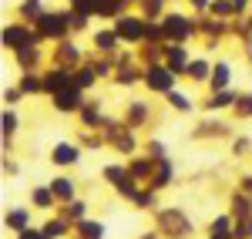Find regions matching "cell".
I'll list each match as a JSON object with an SVG mask.
<instances>
[{
    "instance_id": "1",
    "label": "cell",
    "mask_w": 252,
    "mask_h": 239,
    "mask_svg": "<svg viewBox=\"0 0 252 239\" xmlns=\"http://www.w3.org/2000/svg\"><path fill=\"white\" fill-rule=\"evenodd\" d=\"M0 40H3V47L7 51H27V47H40V34L34 24H24V20H10V24H3V31H0Z\"/></svg>"
},
{
    "instance_id": "2",
    "label": "cell",
    "mask_w": 252,
    "mask_h": 239,
    "mask_svg": "<svg viewBox=\"0 0 252 239\" xmlns=\"http://www.w3.org/2000/svg\"><path fill=\"white\" fill-rule=\"evenodd\" d=\"M155 222H158V233L165 239H189L195 233L192 219H189L182 209H158Z\"/></svg>"
},
{
    "instance_id": "3",
    "label": "cell",
    "mask_w": 252,
    "mask_h": 239,
    "mask_svg": "<svg viewBox=\"0 0 252 239\" xmlns=\"http://www.w3.org/2000/svg\"><path fill=\"white\" fill-rule=\"evenodd\" d=\"M34 27H37L40 40H54L58 44V40L71 37V14L67 10H47Z\"/></svg>"
},
{
    "instance_id": "4",
    "label": "cell",
    "mask_w": 252,
    "mask_h": 239,
    "mask_svg": "<svg viewBox=\"0 0 252 239\" xmlns=\"http://www.w3.org/2000/svg\"><path fill=\"white\" fill-rule=\"evenodd\" d=\"M175 78H178V74H175L172 68H168L165 61H158V64H145V81H141V84H145L152 95H168L175 84H178Z\"/></svg>"
},
{
    "instance_id": "5",
    "label": "cell",
    "mask_w": 252,
    "mask_h": 239,
    "mask_svg": "<svg viewBox=\"0 0 252 239\" xmlns=\"http://www.w3.org/2000/svg\"><path fill=\"white\" fill-rule=\"evenodd\" d=\"M161 27H165V37L175 40V44H189L198 34V24L189 20L185 14H165L161 17Z\"/></svg>"
},
{
    "instance_id": "6",
    "label": "cell",
    "mask_w": 252,
    "mask_h": 239,
    "mask_svg": "<svg viewBox=\"0 0 252 239\" xmlns=\"http://www.w3.org/2000/svg\"><path fill=\"white\" fill-rule=\"evenodd\" d=\"M145 27H148V20L141 17V14H121L115 17V31L121 40H128V44H138V40H145Z\"/></svg>"
},
{
    "instance_id": "7",
    "label": "cell",
    "mask_w": 252,
    "mask_h": 239,
    "mask_svg": "<svg viewBox=\"0 0 252 239\" xmlns=\"http://www.w3.org/2000/svg\"><path fill=\"white\" fill-rule=\"evenodd\" d=\"M54 68H67V71H78L81 64H84V51H81L78 44L71 37H64L54 44V61H51Z\"/></svg>"
},
{
    "instance_id": "8",
    "label": "cell",
    "mask_w": 252,
    "mask_h": 239,
    "mask_svg": "<svg viewBox=\"0 0 252 239\" xmlns=\"http://www.w3.org/2000/svg\"><path fill=\"white\" fill-rule=\"evenodd\" d=\"M84 95L88 91H81L78 84H71V88H64V91H58V95H51V104H54V111H61V115H78L81 108H84Z\"/></svg>"
},
{
    "instance_id": "9",
    "label": "cell",
    "mask_w": 252,
    "mask_h": 239,
    "mask_svg": "<svg viewBox=\"0 0 252 239\" xmlns=\"http://www.w3.org/2000/svg\"><path fill=\"white\" fill-rule=\"evenodd\" d=\"M40 81H44V95H58L64 88H71L74 84V71H67V68H47V71H40Z\"/></svg>"
},
{
    "instance_id": "10",
    "label": "cell",
    "mask_w": 252,
    "mask_h": 239,
    "mask_svg": "<svg viewBox=\"0 0 252 239\" xmlns=\"http://www.w3.org/2000/svg\"><path fill=\"white\" fill-rule=\"evenodd\" d=\"M51 165H58V169H74V165H81V145L78 141H58L51 148Z\"/></svg>"
},
{
    "instance_id": "11",
    "label": "cell",
    "mask_w": 252,
    "mask_h": 239,
    "mask_svg": "<svg viewBox=\"0 0 252 239\" xmlns=\"http://www.w3.org/2000/svg\"><path fill=\"white\" fill-rule=\"evenodd\" d=\"M235 101H239V91L235 88H225V91H212L209 98L202 101V111L205 115H219V111H232Z\"/></svg>"
},
{
    "instance_id": "12",
    "label": "cell",
    "mask_w": 252,
    "mask_h": 239,
    "mask_svg": "<svg viewBox=\"0 0 252 239\" xmlns=\"http://www.w3.org/2000/svg\"><path fill=\"white\" fill-rule=\"evenodd\" d=\"M165 64H168L175 74L182 78V74L189 71V64H192V54H189V47H185V44H175V40H168V44H165Z\"/></svg>"
},
{
    "instance_id": "13",
    "label": "cell",
    "mask_w": 252,
    "mask_h": 239,
    "mask_svg": "<svg viewBox=\"0 0 252 239\" xmlns=\"http://www.w3.org/2000/svg\"><path fill=\"white\" fill-rule=\"evenodd\" d=\"M195 138H232V128H229V121H222V118H209L205 121H198L195 125V132H192Z\"/></svg>"
},
{
    "instance_id": "14",
    "label": "cell",
    "mask_w": 252,
    "mask_h": 239,
    "mask_svg": "<svg viewBox=\"0 0 252 239\" xmlns=\"http://www.w3.org/2000/svg\"><path fill=\"white\" fill-rule=\"evenodd\" d=\"M78 118L84 128H91V132H104V125H108V115L101 111V101H84V108L78 111Z\"/></svg>"
},
{
    "instance_id": "15",
    "label": "cell",
    "mask_w": 252,
    "mask_h": 239,
    "mask_svg": "<svg viewBox=\"0 0 252 239\" xmlns=\"http://www.w3.org/2000/svg\"><path fill=\"white\" fill-rule=\"evenodd\" d=\"M3 226H7V229H14V233H24V229H31V226H34V216H31V209H27V205H10V209L3 212Z\"/></svg>"
},
{
    "instance_id": "16",
    "label": "cell",
    "mask_w": 252,
    "mask_h": 239,
    "mask_svg": "<svg viewBox=\"0 0 252 239\" xmlns=\"http://www.w3.org/2000/svg\"><path fill=\"white\" fill-rule=\"evenodd\" d=\"M155 165H158V159H152V155H131V159H128V172H131V179H138V182H152Z\"/></svg>"
},
{
    "instance_id": "17",
    "label": "cell",
    "mask_w": 252,
    "mask_h": 239,
    "mask_svg": "<svg viewBox=\"0 0 252 239\" xmlns=\"http://www.w3.org/2000/svg\"><path fill=\"white\" fill-rule=\"evenodd\" d=\"M125 125H128V128H145V125H148V121H152V108H148V104H145V101H131V104H128V108H125Z\"/></svg>"
},
{
    "instance_id": "18",
    "label": "cell",
    "mask_w": 252,
    "mask_h": 239,
    "mask_svg": "<svg viewBox=\"0 0 252 239\" xmlns=\"http://www.w3.org/2000/svg\"><path fill=\"white\" fill-rule=\"evenodd\" d=\"M209 95L212 91H225V88H232V64L229 61H215V68H212V78H209Z\"/></svg>"
},
{
    "instance_id": "19",
    "label": "cell",
    "mask_w": 252,
    "mask_h": 239,
    "mask_svg": "<svg viewBox=\"0 0 252 239\" xmlns=\"http://www.w3.org/2000/svg\"><path fill=\"white\" fill-rule=\"evenodd\" d=\"M172 179H175V162L165 155V159H158L155 175H152V182H148V185H152L155 192H161V189H168V185H172Z\"/></svg>"
},
{
    "instance_id": "20",
    "label": "cell",
    "mask_w": 252,
    "mask_h": 239,
    "mask_svg": "<svg viewBox=\"0 0 252 239\" xmlns=\"http://www.w3.org/2000/svg\"><path fill=\"white\" fill-rule=\"evenodd\" d=\"M71 233H74V239H104V222L101 219H81L71 226Z\"/></svg>"
},
{
    "instance_id": "21",
    "label": "cell",
    "mask_w": 252,
    "mask_h": 239,
    "mask_svg": "<svg viewBox=\"0 0 252 239\" xmlns=\"http://www.w3.org/2000/svg\"><path fill=\"white\" fill-rule=\"evenodd\" d=\"M212 61L209 58H192V64H189V71H185V78L195 81V84H209V78H212Z\"/></svg>"
},
{
    "instance_id": "22",
    "label": "cell",
    "mask_w": 252,
    "mask_h": 239,
    "mask_svg": "<svg viewBox=\"0 0 252 239\" xmlns=\"http://www.w3.org/2000/svg\"><path fill=\"white\" fill-rule=\"evenodd\" d=\"M51 189H54V196H58L61 205H64V202H74V199H78V182L71 179V175H58V179L51 182Z\"/></svg>"
},
{
    "instance_id": "23",
    "label": "cell",
    "mask_w": 252,
    "mask_h": 239,
    "mask_svg": "<svg viewBox=\"0 0 252 239\" xmlns=\"http://www.w3.org/2000/svg\"><path fill=\"white\" fill-rule=\"evenodd\" d=\"M31 205H34V209H54V205H61L58 196H54V189H51V182L31 189Z\"/></svg>"
},
{
    "instance_id": "24",
    "label": "cell",
    "mask_w": 252,
    "mask_h": 239,
    "mask_svg": "<svg viewBox=\"0 0 252 239\" xmlns=\"http://www.w3.org/2000/svg\"><path fill=\"white\" fill-rule=\"evenodd\" d=\"M44 14H47L44 0H20V7H17V17L24 20V24H37Z\"/></svg>"
},
{
    "instance_id": "25",
    "label": "cell",
    "mask_w": 252,
    "mask_h": 239,
    "mask_svg": "<svg viewBox=\"0 0 252 239\" xmlns=\"http://www.w3.org/2000/svg\"><path fill=\"white\" fill-rule=\"evenodd\" d=\"M128 175H131V172H128V162H108V165L101 169V179L108 182L111 189H115V185H121Z\"/></svg>"
},
{
    "instance_id": "26",
    "label": "cell",
    "mask_w": 252,
    "mask_h": 239,
    "mask_svg": "<svg viewBox=\"0 0 252 239\" xmlns=\"http://www.w3.org/2000/svg\"><path fill=\"white\" fill-rule=\"evenodd\" d=\"M91 40H94V51H101V54H115L118 51V31L111 27V31H94L91 34Z\"/></svg>"
},
{
    "instance_id": "27",
    "label": "cell",
    "mask_w": 252,
    "mask_h": 239,
    "mask_svg": "<svg viewBox=\"0 0 252 239\" xmlns=\"http://www.w3.org/2000/svg\"><path fill=\"white\" fill-rule=\"evenodd\" d=\"M198 24V34H205V37H219V34H229V20H222V17H198L195 20Z\"/></svg>"
},
{
    "instance_id": "28",
    "label": "cell",
    "mask_w": 252,
    "mask_h": 239,
    "mask_svg": "<svg viewBox=\"0 0 252 239\" xmlns=\"http://www.w3.org/2000/svg\"><path fill=\"white\" fill-rule=\"evenodd\" d=\"M58 216H64V219H67V222H71V226H74V222L88 219V202H84V199L64 202V205H61V209H58Z\"/></svg>"
},
{
    "instance_id": "29",
    "label": "cell",
    "mask_w": 252,
    "mask_h": 239,
    "mask_svg": "<svg viewBox=\"0 0 252 239\" xmlns=\"http://www.w3.org/2000/svg\"><path fill=\"white\" fill-rule=\"evenodd\" d=\"M97 81H101V78H97V71H94V64H91V61H84L78 71H74V84H78L81 91H91Z\"/></svg>"
},
{
    "instance_id": "30",
    "label": "cell",
    "mask_w": 252,
    "mask_h": 239,
    "mask_svg": "<svg viewBox=\"0 0 252 239\" xmlns=\"http://www.w3.org/2000/svg\"><path fill=\"white\" fill-rule=\"evenodd\" d=\"M229 212H232L235 219L252 216V196H246V192H239V189H235L232 196H229Z\"/></svg>"
},
{
    "instance_id": "31",
    "label": "cell",
    "mask_w": 252,
    "mask_h": 239,
    "mask_svg": "<svg viewBox=\"0 0 252 239\" xmlns=\"http://www.w3.org/2000/svg\"><path fill=\"white\" fill-rule=\"evenodd\" d=\"M165 101L172 104V111H178V115H192V111H195V101L189 98V95H182L178 88H172V91L165 95Z\"/></svg>"
},
{
    "instance_id": "32",
    "label": "cell",
    "mask_w": 252,
    "mask_h": 239,
    "mask_svg": "<svg viewBox=\"0 0 252 239\" xmlns=\"http://www.w3.org/2000/svg\"><path fill=\"white\" fill-rule=\"evenodd\" d=\"M20 71H40V47H27V51H17L14 54Z\"/></svg>"
},
{
    "instance_id": "33",
    "label": "cell",
    "mask_w": 252,
    "mask_h": 239,
    "mask_svg": "<svg viewBox=\"0 0 252 239\" xmlns=\"http://www.w3.org/2000/svg\"><path fill=\"white\" fill-rule=\"evenodd\" d=\"M17 84H20V91H24V95H44V81H40V71H24Z\"/></svg>"
},
{
    "instance_id": "34",
    "label": "cell",
    "mask_w": 252,
    "mask_h": 239,
    "mask_svg": "<svg viewBox=\"0 0 252 239\" xmlns=\"http://www.w3.org/2000/svg\"><path fill=\"white\" fill-rule=\"evenodd\" d=\"M44 233H47L51 239H64L67 233H71V222L64 219V216H51V219L44 222Z\"/></svg>"
},
{
    "instance_id": "35",
    "label": "cell",
    "mask_w": 252,
    "mask_h": 239,
    "mask_svg": "<svg viewBox=\"0 0 252 239\" xmlns=\"http://www.w3.org/2000/svg\"><path fill=\"white\" fill-rule=\"evenodd\" d=\"M131 205H135V209H155V205H158V192L152 189V185H145L135 199H131Z\"/></svg>"
},
{
    "instance_id": "36",
    "label": "cell",
    "mask_w": 252,
    "mask_h": 239,
    "mask_svg": "<svg viewBox=\"0 0 252 239\" xmlns=\"http://www.w3.org/2000/svg\"><path fill=\"white\" fill-rule=\"evenodd\" d=\"M138 3H141V17L145 20H161L165 17V14H161V10H165V0H138Z\"/></svg>"
},
{
    "instance_id": "37",
    "label": "cell",
    "mask_w": 252,
    "mask_h": 239,
    "mask_svg": "<svg viewBox=\"0 0 252 239\" xmlns=\"http://www.w3.org/2000/svg\"><path fill=\"white\" fill-rule=\"evenodd\" d=\"M235 118H252V91H246V95H239V101H235L232 108Z\"/></svg>"
},
{
    "instance_id": "38",
    "label": "cell",
    "mask_w": 252,
    "mask_h": 239,
    "mask_svg": "<svg viewBox=\"0 0 252 239\" xmlns=\"http://www.w3.org/2000/svg\"><path fill=\"white\" fill-rule=\"evenodd\" d=\"M145 152H148L152 159H165V155H168V145H165L161 138H148V145H145Z\"/></svg>"
},
{
    "instance_id": "39",
    "label": "cell",
    "mask_w": 252,
    "mask_h": 239,
    "mask_svg": "<svg viewBox=\"0 0 252 239\" xmlns=\"http://www.w3.org/2000/svg\"><path fill=\"white\" fill-rule=\"evenodd\" d=\"M67 14H71V31H74V34H78V31H88V24H91L88 14H81V10H74V7H71Z\"/></svg>"
},
{
    "instance_id": "40",
    "label": "cell",
    "mask_w": 252,
    "mask_h": 239,
    "mask_svg": "<svg viewBox=\"0 0 252 239\" xmlns=\"http://www.w3.org/2000/svg\"><path fill=\"white\" fill-rule=\"evenodd\" d=\"M235 239H252V216L235 219Z\"/></svg>"
},
{
    "instance_id": "41",
    "label": "cell",
    "mask_w": 252,
    "mask_h": 239,
    "mask_svg": "<svg viewBox=\"0 0 252 239\" xmlns=\"http://www.w3.org/2000/svg\"><path fill=\"white\" fill-rule=\"evenodd\" d=\"M252 148V135H235L232 138V155H246Z\"/></svg>"
},
{
    "instance_id": "42",
    "label": "cell",
    "mask_w": 252,
    "mask_h": 239,
    "mask_svg": "<svg viewBox=\"0 0 252 239\" xmlns=\"http://www.w3.org/2000/svg\"><path fill=\"white\" fill-rule=\"evenodd\" d=\"M20 98H24L20 84H14V88H7V91H3V104H7V108H14V104H20Z\"/></svg>"
},
{
    "instance_id": "43",
    "label": "cell",
    "mask_w": 252,
    "mask_h": 239,
    "mask_svg": "<svg viewBox=\"0 0 252 239\" xmlns=\"http://www.w3.org/2000/svg\"><path fill=\"white\" fill-rule=\"evenodd\" d=\"M17 239H51V236L44 233V226H31V229H24V233H17Z\"/></svg>"
},
{
    "instance_id": "44",
    "label": "cell",
    "mask_w": 252,
    "mask_h": 239,
    "mask_svg": "<svg viewBox=\"0 0 252 239\" xmlns=\"http://www.w3.org/2000/svg\"><path fill=\"white\" fill-rule=\"evenodd\" d=\"M3 172H7V175H20V165H17V159L3 155Z\"/></svg>"
},
{
    "instance_id": "45",
    "label": "cell",
    "mask_w": 252,
    "mask_h": 239,
    "mask_svg": "<svg viewBox=\"0 0 252 239\" xmlns=\"http://www.w3.org/2000/svg\"><path fill=\"white\" fill-rule=\"evenodd\" d=\"M249 3H252V0H232V14H235V17H239V14H246V10H249Z\"/></svg>"
},
{
    "instance_id": "46",
    "label": "cell",
    "mask_w": 252,
    "mask_h": 239,
    "mask_svg": "<svg viewBox=\"0 0 252 239\" xmlns=\"http://www.w3.org/2000/svg\"><path fill=\"white\" fill-rule=\"evenodd\" d=\"M189 7H192V10H202V14H205V10L212 7V0H189Z\"/></svg>"
},
{
    "instance_id": "47",
    "label": "cell",
    "mask_w": 252,
    "mask_h": 239,
    "mask_svg": "<svg viewBox=\"0 0 252 239\" xmlns=\"http://www.w3.org/2000/svg\"><path fill=\"white\" fill-rule=\"evenodd\" d=\"M205 239H235V229L232 233H205Z\"/></svg>"
},
{
    "instance_id": "48",
    "label": "cell",
    "mask_w": 252,
    "mask_h": 239,
    "mask_svg": "<svg viewBox=\"0 0 252 239\" xmlns=\"http://www.w3.org/2000/svg\"><path fill=\"white\" fill-rule=\"evenodd\" d=\"M138 239H161V233H158V229H152V233H141Z\"/></svg>"
},
{
    "instance_id": "49",
    "label": "cell",
    "mask_w": 252,
    "mask_h": 239,
    "mask_svg": "<svg viewBox=\"0 0 252 239\" xmlns=\"http://www.w3.org/2000/svg\"><path fill=\"white\" fill-rule=\"evenodd\" d=\"M67 3H74V0H67Z\"/></svg>"
}]
</instances>
